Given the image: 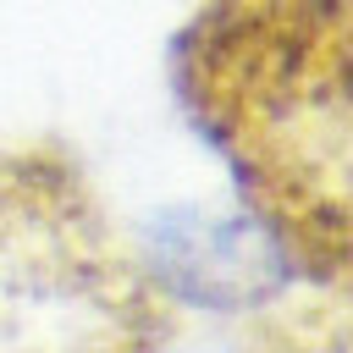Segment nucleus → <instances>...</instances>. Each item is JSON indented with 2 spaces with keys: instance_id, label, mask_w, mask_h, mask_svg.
Here are the masks:
<instances>
[{
  "instance_id": "nucleus-1",
  "label": "nucleus",
  "mask_w": 353,
  "mask_h": 353,
  "mask_svg": "<svg viewBox=\"0 0 353 353\" xmlns=\"http://www.w3.org/2000/svg\"><path fill=\"white\" fill-rule=\"evenodd\" d=\"M171 77L276 259L353 298V0H199Z\"/></svg>"
},
{
  "instance_id": "nucleus-2",
  "label": "nucleus",
  "mask_w": 353,
  "mask_h": 353,
  "mask_svg": "<svg viewBox=\"0 0 353 353\" xmlns=\"http://www.w3.org/2000/svg\"><path fill=\"white\" fill-rule=\"evenodd\" d=\"M176 303L83 160L0 138V353H165Z\"/></svg>"
}]
</instances>
